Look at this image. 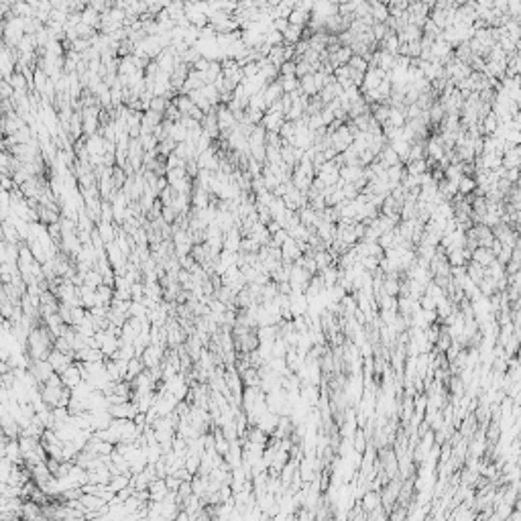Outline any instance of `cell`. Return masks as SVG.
Returning a JSON list of instances; mask_svg holds the SVG:
<instances>
[{
  "mask_svg": "<svg viewBox=\"0 0 521 521\" xmlns=\"http://www.w3.org/2000/svg\"><path fill=\"white\" fill-rule=\"evenodd\" d=\"M267 3H269V7H277L279 3H283V0H267Z\"/></svg>",
  "mask_w": 521,
  "mask_h": 521,
  "instance_id": "obj_44",
  "label": "cell"
},
{
  "mask_svg": "<svg viewBox=\"0 0 521 521\" xmlns=\"http://www.w3.org/2000/svg\"><path fill=\"white\" fill-rule=\"evenodd\" d=\"M185 177H187L185 167H175V169H169V171H167L169 185H173V183H177V181H181V179H185Z\"/></svg>",
  "mask_w": 521,
  "mask_h": 521,
  "instance_id": "obj_33",
  "label": "cell"
},
{
  "mask_svg": "<svg viewBox=\"0 0 521 521\" xmlns=\"http://www.w3.org/2000/svg\"><path fill=\"white\" fill-rule=\"evenodd\" d=\"M104 358H106L104 352L94 346H86L80 352H76V360H84V362H96V360H104Z\"/></svg>",
  "mask_w": 521,
  "mask_h": 521,
  "instance_id": "obj_12",
  "label": "cell"
},
{
  "mask_svg": "<svg viewBox=\"0 0 521 521\" xmlns=\"http://www.w3.org/2000/svg\"><path fill=\"white\" fill-rule=\"evenodd\" d=\"M483 130L489 132V134H495L497 132V116L493 112H489V116L483 118Z\"/></svg>",
  "mask_w": 521,
  "mask_h": 521,
  "instance_id": "obj_35",
  "label": "cell"
},
{
  "mask_svg": "<svg viewBox=\"0 0 521 521\" xmlns=\"http://www.w3.org/2000/svg\"><path fill=\"white\" fill-rule=\"evenodd\" d=\"M277 80L281 82L285 94H291V92H295L297 88H300V78H297L295 73H293V76H279Z\"/></svg>",
  "mask_w": 521,
  "mask_h": 521,
  "instance_id": "obj_22",
  "label": "cell"
},
{
  "mask_svg": "<svg viewBox=\"0 0 521 521\" xmlns=\"http://www.w3.org/2000/svg\"><path fill=\"white\" fill-rule=\"evenodd\" d=\"M249 108H255V110H263V112H265V110L269 108V106H267V100H265V94H263V90L251 96V100H249Z\"/></svg>",
  "mask_w": 521,
  "mask_h": 521,
  "instance_id": "obj_26",
  "label": "cell"
},
{
  "mask_svg": "<svg viewBox=\"0 0 521 521\" xmlns=\"http://www.w3.org/2000/svg\"><path fill=\"white\" fill-rule=\"evenodd\" d=\"M281 253H283V261L285 263H295L297 259L304 257V251L300 247V241H295L293 236H289L283 245H281Z\"/></svg>",
  "mask_w": 521,
  "mask_h": 521,
  "instance_id": "obj_3",
  "label": "cell"
},
{
  "mask_svg": "<svg viewBox=\"0 0 521 521\" xmlns=\"http://www.w3.org/2000/svg\"><path fill=\"white\" fill-rule=\"evenodd\" d=\"M96 295H98V306H110L112 300H114V287L102 283V285L96 289Z\"/></svg>",
  "mask_w": 521,
  "mask_h": 521,
  "instance_id": "obj_19",
  "label": "cell"
},
{
  "mask_svg": "<svg viewBox=\"0 0 521 521\" xmlns=\"http://www.w3.org/2000/svg\"><path fill=\"white\" fill-rule=\"evenodd\" d=\"M138 138H140V143L145 147V151H155L157 145H159V140H157V136L153 132H143Z\"/></svg>",
  "mask_w": 521,
  "mask_h": 521,
  "instance_id": "obj_28",
  "label": "cell"
},
{
  "mask_svg": "<svg viewBox=\"0 0 521 521\" xmlns=\"http://www.w3.org/2000/svg\"><path fill=\"white\" fill-rule=\"evenodd\" d=\"M13 94H15L13 84L3 78V82H0V96H3V100H9V98H13Z\"/></svg>",
  "mask_w": 521,
  "mask_h": 521,
  "instance_id": "obj_38",
  "label": "cell"
},
{
  "mask_svg": "<svg viewBox=\"0 0 521 521\" xmlns=\"http://www.w3.org/2000/svg\"><path fill=\"white\" fill-rule=\"evenodd\" d=\"M61 375V379H63V385L65 387H69V389H73V387H78L82 381H84V377H82V368H80V364L78 362H73V364H69L63 373H59Z\"/></svg>",
  "mask_w": 521,
  "mask_h": 521,
  "instance_id": "obj_4",
  "label": "cell"
},
{
  "mask_svg": "<svg viewBox=\"0 0 521 521\" xmlns=\"http://www.w3.org/2000/svg\"><path fill=\"white\" fill-rule=\"evenodd\" d=\"M263 94H265L267 106H271L273 102L281 100V96H283L285 92H283V86H281V82H279V80H273V82H269V84L263 88Z\"/></svg>",
  "mask_w": 521,
  "mask_h": 521,
  "instance_id": "obj_9",
  "label": "cell"
},
{
  "mask_svg": "<svg viewBox=\"0 0 521 521\" xmlns=\"http://www.w3.org/2000/svg\"><path fill=\"white\" fill-rule=\"evenodd\" d=\"M241 243H243V232L239 226H232L228 232H224V249L239 253L241 251Z\"/></svg>",
  "mask_w": 521,
  "mask_h": 521,
  "instance_id": "obj_8",
  "label": "cell"
},
{
  "mask_svg": "<svg viewBox=\"0 0 521 521\" xmlns=\"http://www.w3.org/2000/svg\"><path fill=\"white\" fill-rule=\"evenodd\" d=\"M147 312H149V308H147L143 302H138V300H132V304H130V310H128V316H134V318H145V316H147Z\"/></svg>",
  "mask_w": 521,
  "mask_h": 521,
  "instance_id": "obj_32",
  "label": "cell"
},
{
  "mask_svg": "<svg viewBox=\"0 0 521 521\" xmlns=\"http://www.w3.org/2000/svg\"><path fill=\"white\" fill-rule=\"evenodd\" d=\"M165 483H167L169 491H177L179 485H181V479H179L177 475H167V477H165Z\"/></svg>",
  "mask_w": 521,
  "mask_h": 521,
  "instance_id": "obj_41",
  "label": "cell"
},
{
  "mask_svg": "<svg viewBox=\"0 0 521 521\" xmlns=\"http://www.w3.org/2000/svg\"><path fill=\"white\" fill-rule=\"evenodd\" d=\"M216 108H218V106H214L210 112H206V116H204V120H202V128H204V132H206L208 136H212L214 140H218V138H220V126H218Z\"/></svg>",
  "mask_w": 521,
  "mask_h": 521,
  "instance_id": "obj_5",
  "label": "cell"
},
{
  "mask_svg": "<svg viewBox=\"0 0 521 521\" xmlns=\"http://www.w3.org/2000/svg\"><path fill=\"white\" fill-rule=\"evenodd\" d=\"M354 448L358 450V454H362L366 450V438H364V432L358 430L356 436H354Z\"/></svg>",
  "mask_w": 521,
  "mask_h": 521,
  "instance_id": "obj_39",
  "label": "cell"
},
{
  "mask_svg": "<svg viewBox=\"0 0 521 521\" xmlns=\"http://www.w3.org/2000/svg\"><path fill=\"white\" fill-rule=\"evenodd\" d=\"M362 507H364V511H375V509H379V507H383V501H381V493L375 489V491H368L364 497H362V503H360Z\"/></svg>",
  "mask_w": 521,
  "mask_h": 521,
  "instance_id": "obj_13",
  "label": "cell"
},
{
  "mask_svg": "<svg viewBox=\"0 0 521 521\" xmlns=\"http://www.w3.org/2000/svg\"><path fill=\"white\" fill-rule=\"evenodd\" d=\"M185 171H187V175H190V177H194V179H196V175L200 173V165H198V161H196V159H190V161L185 163Z\"/></svg>",
  "mask_w": 521,
  "mask_h": 521,
  "instance_id": "obj_40",
  "label": "cell"
},
{
  "mask_svg": "<svg viewBox=\"0 0 521 521\" xmlns=\"http://www.w3.org/2000/svg\"><path fill=\"white\" fill-rule=\"evenodd\" d=\"M287 27H289V19H285V17H279V19L273 21V29L279 31V33H283Z\"/></svg>",
  "mask_w": 521,
  "mask_h": 521,
  "instance_id": "obj_42",
  "label": "cell"
},
{
  "mask_svg": "<svg viewBox=\"0 0 521 521\" xmlns=\"http://www.w3.org/2000/svg\"><path fill=\"white\" fill-rule=\"evenodd\" d=\"M185 163H187V161H185L183 157H179L177 153H171V155L167 157V171H169V169H175V167H185Z\"/></svg>",
  "mask_w": 521,
  "mask_h": 521,
  "instance_id": "obj_37",
  "label": "cell"
},
{
  "mask_svg": "<svg viewBox=\"0 0 521 521\" xmlns=\"http://www.w3.org/2000/svg\"><path fill=\"white\" fill-rule=\"evenodd\" d=\"M102 283H104V275H102L96 267H94V269H90V271L86 273V285H90V287L98 289Z\"/></svg>",
  "mask_w": 521,
  "mask_h": 521,
  "instance_id": "obj_24",
  "label": "cell"
},
{
  "mask_svg": "<svg viewBox=\"0 0 521 521\" xmlns=\"http://www.w3.org/2000/svg\"><path fill=\"white\" fill-rule=\"evenodd\" d=\"M149 493H151V501H163L169 493V487L165 483V479H155L151 485H149Z\"/></svg>",
  "mask_w": 521,
  "mask_h": 521,
  "instance_id": "obj_10",
  "label": "cell"
},
{
  "mask_svg": "<svg viewBox=\"0 0 521 521\" xmlns=\"http://www.w3.org/2000/svg\"><path fill=\"white\" fill-rule=\"evenodd\" d=\"M63 389H65V387L43 385V387L39 389V393H41V399H43L49 407H57V405H59V399H61V395H63Z\"/></svg>",
  "mask_w": 521,
  "mask_h": 521,
  "instance_id": "obj_7",
  "label": "cell"
},
{
  "mask_svg": "<svg viewBox=\"0 0 521 521\" xmlns=\"http://www.w3.org/2000/svg\"><path fill=\"white\" fill-rule=\"evenodd\" d=\"M187 134H190V130L181 124V120L173 122V126H171V138H175L177 143H183V140H187Z\"/></svg>",
  "mask_w": 521,
  "mask_h": 521,
  "instance_id": "obj_25",
  "label": "cell"
},
{
  "mask_svg": "<svg viewBox=\"0 0 521 521\" xmlns=\"http://www.w3.org/2000/svg\"><path fill=\"white\" fill-rule=\"evenodd\" d=\"M210 63H212L210 59H206V57H200V59H198V61H196L192 67H194V69H198V71H206V69L210 67Z\"/></svg>",
  "mask_w": 521,
  "mask_h": 521,
  "instance_id": "obj_43",
  "label": "cell"
},
{
  "mask_svg": "<svg viewBox=\"0 0 521 521\" xmlns=\"http://www.w3.org/2000/svg\"><path fill=\"white\" fill-rule=\"evenodd\" d=\"M245 387H261V375H259V368L257 366H249L245 373H241Z\"/></svg>",
  "mask_w": 521,
  "mask_h": 521,
  "instance_id": "obj_18",
  "label": "cell"
},
{
  "mask_svg": "<svg viewBox=\"0 0 521 521\" xmlns=\"http://www.w3.org/2000/svg\"><path fill=\"white\" fill-rule=\"evenodd\" d=\"M310 19H312V17H310V11L304 9V7L293 9L291 15H289V23H291V25H297V27H306V23H308Z\"/></svg>",
  "mask_w": 521,
  "mask_h": 521,
  "instance_id": "obj_15",
  "label": "cell"
},
{
  "mask_svg": "<svg viewBox=\"0 0 521 521\" xmlns=\"http://www.w3.org/2000/svg\"><path fill=\"white\" fill-rule=\"evenodd\" d=\"M428 171V161L425 159H417V161H409L407 163V173L409 175H421Z\"/></svg>",
  "mask_w": 521,
  "mask_h": 521,
  "instance_id": "obj_27",
  "label": "cell"
},
{
  "mask_svg": "<svg viewBox=\"0 0 521 521\" xmlns=\"http://www.w3.org/2000/svg\"><path fill=\"white\" fill-rule=\"evenodd\" d=\"M220 76H222V63H218V61H212V63H210V67L204 71L206 84H214Z\"/></svg>",
  "mask_w": 521,
  "mask_h": 521,
  "instance_id": "obj_23",
  "label": "cell"
},
{
  "mask_svg": "<svg viewBox=\"0 0 521 521\" xmlns=\"http://www.w3.org/2000/svg\"><path fill=\"white\" fill-rule=\"evenodd\" d=\"M348 65H350V69H356V71H362V73H366V69H368V61L362 55H356V53L350 57Z\"/></svg>",
  "mask_w": 521,
  "mask_h": 521,
  "instance_id": "obj_31",
  "label": "cell"
},
{
  "mask_svg": "<svg viewBox=\"0 0 521 521\" xmlns=\"http://www.w3.org/2000/svg\"><path fill=\"white\" fill-rule=\"evenodd\" d=\"M243 73H245V78H255V76H259V73H261L259 61H247V63H243Z\"/></svg>",
  "mask_w": 521,
  "mask_h": 521,
  "instance_id": "obj_34",
  "label": "cell"
},
{
  "mask_svg": "<svg viewBox=\"0 0 521 521\" xmlns=\"http://www.w3.org/2000/svg\"><path fill=\"white\" fill-rule=\"evenodd\" d=\"M47 360L53 364L55 373H63V370H65L69 364H73V362H76V356H73V354H65V352H61V350L53 348V350L49 352Z\"/></svg>",
  "mask_w": 521,
  "mask_h": 521,
  "instance_id": "obj_2",
  "label": "cell"
},
{
  "mask_svg": "<svg viewBox=\"0 0 521 521\" xmlns=\"http://www.w3.org/2000/svg\"><path fill=\"white\" fill-rule=\"evenodd\" d=\"M283 122H285V116L279 112H273V110H265L263 120H261V124L267 128V132H279Z\"/></svg>",
  "mask_w": 521,
  "mask_h": 521,
  "instance_id": "obj_6",
  "label": "cell"
},
{
  "mask_svg": "<svg viewBox=\"0 0 521 521\" xmlns=\"http://www.w3.org/2000/svg\"><path fill=\"white\" fill-rule=\"evenodd\" d=\"M19 53H35V49H39V43H37V35H25L19 43Z\"/></svg>",
  "mask_w": 521,
  "mask_h": 521,
  "instance_id": "obj_21",
  "label": "cell"
},
{
  "mask_svg": "<svg viewBox=\"0 0 521 521\" xmlns=\"http://www.w3.org/2000/svg\"><path fill=\"white\" fill-rule=\"evenodd\" d=\"M169 104H171L169 98H165V96H155V98L151 100V110H155V112H159V114L165 116V110H167Z\"/></svg>",
  "mask_w": 521,
  "mask_h": 521,
  "instance_id": "obj_29",
  "label": "cell"
},
{
  "mask_svg": "<svg viewBox=\"0 0 521 521\" xmlns=\"http://www.w3.org/2000/svg\"><path fill=\"white\" fill-rule=\"evenodd\" d=\"M130 481H132V477H130V475H126V472L112 475V479H110V483H108V489H110V491H114V493H118V491H122L124 487L132 485Z\"/></svg>",
  "mask_w": 521,
  "mask_h": 521,
  "instance_id": "obj_17",
  "label": "cell"
},
{
  "mask_svg": "<svg viewBox=\"0 0 521 521\" xmlns=\"http://www.w3.org/2000/svg\"><path fill=\"white\" fill-rule=\"evenodd\" d=\"M181 112H179V108L173 104V100H171V104L167 106V110H165V118L167 120H171V122H177V120H181Z\"/></svg>",
  "mask_w": 521,
  "mask_h": 521,
  "instance_id": "obj_36",
  "label": "cell"
},
{
  "mask_svg": "<svg viewBox=\"0 0 521 521\" xmlns=\"http://www.w3.org/2000/svg\"><path fill=\"white\" fill-rule=\"evenodd\" d=\"M165 352H167V348L161 346V344H149V346L145 348V352L140 354V358H143V362L147 364V368H155V366L163 364Z\"/></svg>",
  "mask_w": 521,
  "mask_h": 521,
  "instance_id": "obj_1",
  "label": "cell"
},
{
  "mask_svg": "<svg viewBox=\"0 0 521 521\" xmlns=\"http://www.w3.org/2000/svg\"><path fill=\"white\" fill-rule=\"evenodd\" d=\"M475 187H477V181L470 175H462V179L458 181V194H462V196H468Z\"/></svg>",
  "mask_w": 521,
  "mask_h": 521,
  "instance_id": "obj_30",
  "label": "cell"
},
{
  "mask_svg": "<svg viewBox=\"0 0 521 521\" xmlns=\"http://www.w3.org/2000/svg\"><path fill=\"white\" fill-rule=\"evenodd\" d=\"M379 161L383 163V167H385V169H389V167H393V165L403 163V161H401V157L397 155V151H395V149H393L391 145H387V147L383 149V151L379 153Z\"/></svg>",
  "mask_w": 521,
  "mask_h": 521,
  "instance_id": "obj_11",
  "label": "cell"
},
{
  "mask_svg": "<svg viewBox=\"0 0 521 521\" xmlns=\"http://www.w3.org/2000/svg\"><path fill=\"white\" fill-rule=\"evenodd\" d=\"M145 368H147V364L143 362V358H140V356H132V358L128 360V370H126V377H124V379H126V381H132L134 377H138V375L143 373Z\"/></svg>",
  "mask_w": 521,
  "mask_h": 521,
  "instance_id": "obj_14",
  "label": "cell"
},
{
  "mask_svg": "<svg viewBox=\"0 0 521 521\" xmlns=\"http://www.w3.org/2000/svg\"><path fill=\"white\" fill-rule=\"evenodd\" d=\"M302 33H304V27H297V25H291L283 31V39H285V45H295L302 41Z\"/></svg>",
  "mask_w": 521,
  "mask_h": 521,
  "instance_id": "obj_16",
  "label": "cell"
},
{
  "mask_svg": "<svg viewBox=\"0 0 521 521\" xmlns=\"http://www.w3.org/2000/svg\"><path fill=\"white\" fill-rule=\"evenodd\" d=\"M3 232H5V241H7V243H11V245H21V243H23V239H21L19 230L11 224L9 220H5V222H3Z\"/></svg>",
  "mask_w": 521,
  "mask_h": 521,
  "instance_id": "obj_20",
  "label": "cell"
}]
</instances>
